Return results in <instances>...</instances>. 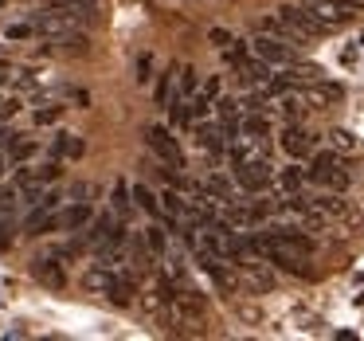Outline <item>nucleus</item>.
Here are the masks:
<instances>
[{
  "instance_id": "nucleus-1",
  "label": "nucleus",
  "mask_w": 364,
  "mask_h": 341,
  "mask_svg": "<svg viewBox=\"0 0 364 341\" xmlns=\"http://www.w3.org/2000/svg\"><path fill=\"white\" fill-rule=\"evenodd\" d=\"M306 181L321 184V189H329V192H345L348 189V169L341 165L337 153H317L314 149V161H309V169H306Z\"/></svg>"
},
{
  "instance_id": "nucleus-2",
  "label": "nucleus",
  "mask_w": 364,
  "mask_h": 341,
  "mask_svg": "<svg viewBox=\"0 0 364 341\" xmlns=\"http://www.w3.org/2000/svg\"><path fill=\"white\" fill-rule=\"evenodd\" d=\"M59 192H40V196L32 200V208H28L24 216V231L28 236H40V231H55V212H59Z\"/></svg>"
},
{
  "instance_id": "nucleus-3",
  "label": "nucleus",
  "mask_w": 364,
  "mask_h": 341,
  "mask_svg": "<svg viewBox=\"0 0 364 341\" xmlns=\"http://www.w3.org/2000/svg\"><path fill=\"white\" fill-rule=\"evenodd\" d=\"M251 51L262 59V63H270V67H290V63H298V51H294V43L278 40V36H267V32L255 36Z\"/></svg>"
},
{
  "instance_id": "nucleus-4",
  "label": "nucleus",
  "mask_w": 364,
  "mask_h": 341,
  "mask_svg": "<svg viewBox=\"0 0 364 341\" xmlns=\"http://www.w3.org/2000/svg\"><path fill=\"white\" fill-rule=\"evenodd\" d=\"M231 169H235V184L247 192H262L270 181H274V173H270L267 157H247V161H231Z\"/></svg>"
},
{
  "instance_id": "nucleus-5",
  "label": "nucleus",
  "mask_w": 364,
  "mask_h": 341,
  "mask_svg": "<svg viewBox=\"0 0 364 341\" xmlns=\"http://www.w3.org/2000/svg\"><path fill=\"white\" fill-rule=\"evenodd\" d=\"M145 145H149L153 153H157L165 165H173V169H181L184 165V153H181V142H176L173 134H168L165 126H149L145 130Z\"/></svg>"
},
{
  "instance_id": "nucleus-6",
  "label": "nucleus",
  "mask_w": 364,
  "mask_h": 341,
  "mask_svg": "<svg viewBox=\"0 0 364 341\" xmlns=\"http://www.w3.org/2000/svg\"><path fill=\"white\" fill-rule=\"evenodd\" d=\"M301 4H306V9L321 20L329 32H333V28H345L348 20H353V9H348V4H341V0H301Z\"/></svg>"
},
{
  "instance_id": "nucleus-7",
  "label": "nucleus",
  "mask_w": 364,
  "mask_h": 341,
  "mask_svg": "<svg viewBox=\"0 0 364 341\" xmlns=\"http://www.w3.org/2000/svg\"><path fill=\"white\" fill-rule=\"evenodd\" d=\"M282 149L290 153V157H314L317 137L309 134V130H301L298 122H290V126H286V134H282Z\"/></svg>"
},
{
  "instance_id": "nucleus-8",
  "label": "nucleus",
  "mask_w": 364,
  "mask_h": 341,
  "mask_svg": "<svg viewBox=\"0 0 364 341\" xmlns=\"http://www.w3.org/2000/svg\"><path fill=\"white\" fill-rule=\"evenodd\" d=\"M235 71H239V79H243L247 87H270V63H262V59L251 56V51L235 63Z\"/></svg>"
},
{
  "instance_id": "nucleus-9",
  "label": "nucleus",
  "mask_w": 364,
  "mask_h": 341,
  "mask_svg": "<svg viewBox=\"0 0 364 341\" xmlns=\"http://www.w3.org/2000/svg\"><path fill=\"white\" fill-rule=\"evenodd\" d=\"M301 98H306L309 106H317V110H325V106L341 103V87L337 83H325V79H314V83H306Z\"/></svg>"
},
{
  "instance_id": "nucleus-10",
  "label": "nucleus",
  "mask_w": 364,
  "mask_h": 341,
  "mask_svg": "<svg viewBox=\"0 0 364 341\" xmlns=\"http://www.w3.org/2000/svg\"><path fill=\"white\" fill-rule=\"evenodd\" d=\"M90 220H95V212H90V204H82V200H75L71 208H63V212L55 216V228H59V231H82Z\"/></svg>"
},
{
  "instance_id": "nucleus-11",
  "label": "nucleus",
  "mask_w": 364,
  "mask_h": 341,
  "mask_svg": "<svg viewBox=\"0 0 364 341\" xmlns=\"http://www.w3.org/2000/svg\"><path fill=\"white\" fill-rule=\"evenodd\" d=\"M196 142L204 145L208 153H215V157H220V153L228 149V137H223V126H212V122H200V126H196Z\"/></svg>"
},
{
  "instance_id": "nucleus-12",
  "label": "nucleus",
  "mask_w": 364,
  "mask_h": 341,
  "mask_svg": "<svg viewBox=\"0 0 364 341\" xmlns=\"http://www.w3.org/2000/svg\"><path fill=\"white\" fill-rule=\"evenodd\" d=\"M204 192H208L212 200H220V204H231V200H235V184H231L228 177H220V173H215V177H208Z\"/></svg>"
},
{
  "instance_id": "nucleus-13",
  "label": "nucleus",
  "mask_w": 364,
  "mask_h": 341,
  "mask_svg": "<svg viewBox=\"0 0 364 341\" xmlns=\"http://www.w3.org/2000/svg\"><path fill=\"white\" fill-rule=\"evenodd\" d=\"M129 196L137 200V208L141 212H149L153 220H165V208L157 204V196H153V189H145V184H137V189H129Z\"/></svg>"
},
{
  "instance_id": "nucleus-14",
  "label": "nucleus",
  "mask_w": 364,
  "mask_h": 341,
  "mask_svg": "<svg viewBox=\"0 0 364 341\" xmlns=\"http://www.w3.org/2000/svg\"><path fill=\"white\" fill-rule=\"evenodd\" d=\"M259 32H267V36H278V40H286V43H301L298 36H294V28L286 24V20L278 16V12H274V16H267V20H262V24H259Z\"/></svg>"
},
{
  "instance_id": "nucleus-15",
  "label": "nucleus",
  "mask_w": 364,
  "mask_h": 341,
  "mask_svg": "<svg viewBox=\"0 0 364 341\" xmlns=\"http://www.w3.org/2000/svg\"><path fill=\"white\" fill-rule=\"evenodd\" d=\"M278 184H282L286 196H290V192H301L306 189V169H298V165L282 169V173H278Z\"/></svg>"
},
{
  "instance_id": "nucleus-16",
  "label": "nucleus",
  "mask_w": 364,
  "mask_h": 341,
  "mask_svg": "<svg viewBox=\"0 0 364 341\" xmlns=\"http://www.w3.org/2000/svg\"><path fill=\"white\" fill-rule=\"evenodd\" d=\"M51 149H55V157H82V142L71 137V134H59Z\"/></svg>"
},
{
  "instance_id": "nucleus-17",
  "label": "nucleus",
  "mask_w": 364,
  "mask_h": 341,
  "mask_svg": "<svg viewBox=\"0 0 364 341\" xmlns=\"http://www.w3.org/2000/svg\"><path fill=\"white\" fill-rule=\"evenodd\" d=\"M176 95L181 98H192V90H196V71H192V67H184V71H176Z\"/></svg>"
},
{
  "instance_id": "nucleus-18",
  "label": "nucleus",
  "mask_w": 364,
  "mask_h": 341,
  "mask_svg": "<svg viewBox=\"0 0 364 341\" xmlns=\"http://www.w3.org/2000/svg\"><path fill=\"white\" fill-rule=\"evenodd\" d=\"M110 204H114V212H122V220H126V212H129V189L126 184H114V196H110Z\"/></svg>"
},
{
  "instance_id": "nucleus-19",
  "label": "nucleus",
  "mask_w": 364,
  "mask_h": 341,
  "mask_svg": "<svg viewBox=\"0 0 364 341\" xmlns=\"http://www.w3.org/2000/svg\"><path fill=\"white\" fill-rule=\"evenodd\" d=\"M215 110H220L223 122H235L239 118V103H235V98H215Z\"/></svg>"
},
{
  "instance_id": "nucleus-20",
  "label": "nucleus",
  "mask_w": 364,
  "mask_h": 341,
  "mask_svg": "<svg viewBox=\"0 0 364 341\" xmlns=\"http://www.w3.org/2000/svg\"><path fill=\"white\" fill-rule=\"evenodd\" d=\"M145 243H149V251H157V255H161V251H165V231H161L157 224H153V228L145 231Z\"/></svg>"
},
{
  "instance_id": "nucleus-21",
  "label": "nucleus",
  "mask_w": 364,
  "mask_h": 341,
  "mask_svg": "<svg viewBox=\"0 0 364 341\" xmlns=\"http://www.w3.org/2000/svg\"><path fill=\"white\" fill-rule=\"evenodd\" d=\"M282 114H286L290 122H298V118H301V98L286 95V98H282Z\"/></svg>"
},
{
  "instance_id": "nucleus-22",
  "label": "nucleus",
  "mask_w": 364,
  "mask_h": 341,
  "mask_svg": "<svg viewBox=\"0 0 364 341\" xmlns=\"http://www.w3.org/2000/svg\"><path fill=\"white\" fill-rule=\"evenodd\" d=\"M36 153V142H16V137H12V157L16 161H28Z\"/></svg>"
},
{
  "instance_id": "nucleus-23",
  "label": "nucleus",
  "mask_w": 364,
  "mask_h": 341,
  "mask_svg": "<svg viewBox=\"0 0 364 341\" xmlns=\"http://www.w3.org/2000/svg\"><path fill=\"white\" fill-rule=\"evenodd\" d=\"M59 114H63V106H43V110H36V122H40V126H51Z\"/></svg>"
},
{
  "instance_id": "nucleus-24",
  "label": "nucleus",
  "mask_w": 364,
  "mask_h": 341,
  "mask_svg": "<svg viewBox=\"0 0 364 341\" xmlns=\"http://www.w3.org/2000/svg\"><path fill=\"white\" fill-rule=\"evenodd\" d=\"M176 75V71H173ZM173 75H165V79H161V87H157V103L161 106H168V98H173Z\"/></svg>"
},
{
  "instance_id": "nucleus-25",
  "label": "nucleus",
  "mask_w": 364,
  "mask_h": 341,
  "mask_svg": "<svg viewBox=\"0 0 364 341\" xmlns=\"http://www.w3.org/2000/svg\"><path fill=\"white\" fill-rule=\"evenodd\" d=\"M333 145H337V149H353V137H348L345 130H337V134H333Z\"/></svg>"
},
{
  "instance_id": "nucleus-26",
  "label": "nucleus",
  "mask_w": 364,
  "mask_h": 341,
  "mask_svg": "<svg viewBox=\"0 0 364 341\" xmlns=\"http://www.w3.org/2000/svg\"><path fill=\"white\" fill-rule=\"evenodd\" d=\"M32 32H36L32 24H16V28H9V36H12V40H24V36H32Z\"/></svg>"
},
{
  "instance_id": "nucleus-27",
  "label": "nucleus",
  "mask_w": 364,
  "mask_h": 341,
  "mask_svg": "<svg viewBox=\"0 0 364 341\" xmlns=\"http://www.w3.org/2000/svg\"><path fill=\"white\" fill-rule=\"evenodd\" d=\"M204 98H208V103H215V98H220V79H208V87H204Z\"/></svg>"
},
{
  "instance_id": "nucleus-28",
  "label": "nucleus",
  "mask_w": 364,
  "mask_h": 341,
  "mask_svg": "<svg viewBox=\"0 0 364 341\" xmlns=\"http://www.w3.org/2000/svg\"><path fill=\"white\" fill-rule=\"evenodd\" d=\"M212 43H215V48H228V43H231V36H228V32H220V28H215V32H212Z\"/></svg>"
},
{
  "instance_id": "nucleus-29",
  "label": "nucleus",
  "mask_w": 364,
  "mask_h": 341,
  "mask_svg": "<svg viewBox=\"0 0 364 341\" xmlns=\"http://www.w3.org/2000/svg\"><path fill=\"white\" fill-rule=\"evenodd\" d=\"M341 4H348L353 12H356V9H364V0H341Z\"/></svg>"
},
{
  "instance_id": "nucleus-30",
  "label": "nucleus",
  "mask_w": 364,
  "mask_h": 341,
  "mask_svg": "<svg viewBox=\"0 0 364 341\" xmlns=\"http://www.w3.org/2000/svg\"><path fill=\"white\" fill-rule=\"evenodd\" d=\"M4 169H9V157H4V153H0V177H4Z\"/></svg>"
}]
</instances>
